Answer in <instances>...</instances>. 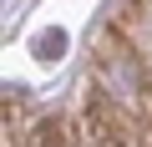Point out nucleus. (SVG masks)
Listing matches in <instances>:
<instances>
[{
  "label": "nucleus",
  "mask_w": 152,
  "mask_h": 147,
  "mask_svg": "<svg viewBox=\"0 0 152 147\" xmlns=\"http://www.w3.org/2000/svg\"><path fill=\"white\" fill-rule=\"evenodd\" d=\"M76 142H86L81 132H76L66 117H46L31 127V147H76Z\"/></svg>",
  "instance_id": "obj_2"
},
{
  "label": "nucleus",
  "mask_w": 152,
  "mask_h": 147,
  "mask_svg": "<svg viewBox=\"0 0 152 147\" xmlns=\"http://www.w3.org/2000/svg\"><path fill=\"white\" fill-rule=\"evenodd\" d=\"M81 137L91 147H132V127L122 122V112L107 91H91L81 102Z\"/></svg>",
  "instance_id": "obj_1"
},
{
  "label": "nucleus",
  "mask_w": 152,
  "mask_h": 147,
  "mask_svg": "<svg viewBox=\"0 0 152 147\" xmlns=\"http://www.w3.org/2000/svg\"><path fill=\"white\" fill-rule=\"evenodd\" d=\"M36 56H41V61H61V56H66V31H46V36H36Z\"/></svg>",
  "instance_id": "obj_3"
}]
</instances>
